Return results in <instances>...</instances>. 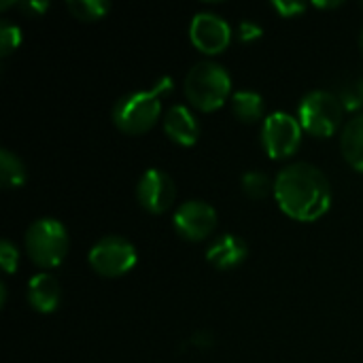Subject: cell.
Wrapping results in <instances>:
<instances>
[{"label": "cell", "mask_w": 363, "mask_h": 363, "mask_svg": "<svg viewBox=\"0 0 363 363\" xmlns=\"http://www.w3.org/2000/svg\"><path fill=\"white\" fill-rule=\"evenodd\" d=\"M274 198L285 215L296 221H315L332 204L330 179L315 164L296 162L279 170L274 179Z\"/></svg>", "instance_id": "1"}, {"label": "cell", "mask_w": 363, "mask_h": 363, "mask_svg": "<svg viewBox=\"0 0 363 363\" xmlns=\"http://www.w3.org/2000/svg\"><path fill=\"white\" fill-rule=\"evenodd\" d=\"M172 91V79L164 77L151 89L130 91L113 106V121L125 134H143L153 128L162 115V96Z\"/></svg>", "instance_id": "2"}, {"label": "cell", "mask_w": 363, "mask_h": 363, "mask_svg": "<svg viewBox=\"0 0 363 363\" xmlns=\"http://www.w3.org/2000/svg\"><path fill=\"white\" fill-rule=\"evenodd\" d=\"M232 91L230 72L211 60L198 62L189 68L185 77V96L200 111L219 108Z\"/></svg>", "instance_id": "3"}, {"label": "cell", "mask_w": 363, "mask_h": 363, "mask_svg": "<svg viewBox=\"0 0 363 363\" xmlns=\"http://www.w3.org/2000/svg\"><path fill=\"white\" fill-rule=\"evenodd\" d=\"M26 251L40 268H55L68 253V232L53 217L36 219L26 230Z\"/></svg>", "instance_id": "4"}, {"label": "cell", "mask_w": 363, "mask_h": 363, "mask_svg": "<svg viewBox=\"0 0 363 363\" xmlns=\"http://www.w3.org/2000/svg\"><path fill=\"white\" fill-rule=\"evenodd\" d=\"M300 123L313 136H332L342 121V100L328 89H313L300 102Z\"/></svg>", "instance_id": "5"}, {"label": "cell", "mask_w": 363, "mask_h": 363, "mask_svg": "<svg viewBox=\"0 0 363 363\" xmlns=\"http://www.w3.org/2000/svg\"><path fill=\"white\" fill-rule=\"evenodd\" d=\"M302 123L285 111H274L264 119L262 145L272 160L294 155L302 143Z\"/></svg>", "instance_id": "6"}, {"label": "cell", "mask_w": 363, "mask_h": 363, "mask_svg": "<svg viewBox=\"0 0 363 363\" xmlns=\"http://www.w3.org/2000/svg\"><path fill=\"white\" fill-rule=\"evenodd\" d=\"M89 266L102 277H121L138 259L136 247L123 236H104L89 249Z\"/></svg>", "instance_id": "7"}, {"label": "cell", "mask_w": 363, "mask_h": 363, "mask_svg": "<svg viewBox=\"0 0 363 363\" xmlns=\"http://www.w3.org/2000/svg\"><path fill=\"white\" fill-rule=\"evenodd\" d=\"M172 225L179 236L198 242V240L208 238L213 230L217 228V213L208 202L189 200L174 211Z\"/></svg>", "instance_id": "8"}, {"label": "cell", "mask_w": 363, "mask_h": 363, "mask_svg": "<svg viewBox=\"0 0 363 363\" xmlns=\"http://www.w3.org/2000/svg\"><path fill=\"white\" fill-rule=\"evenodd\" d=\"M136 196L145 211H149L153 215H162L172 206L177 187H174V181L170 179V174H166L160 168H149L138 179Z\"/></svg>", "instance_id": "9"}, {"label": "cell", "mask_w": 363, "mask_h": 363, "mask_svg": "<svg viewBox=\"0 0 363 363\" xmlns=\"http://www.w3.org/2000/svg\"><path fill=\"white\" fill-rule=\"evenodd\" d=\"M189 38L204 53H219L230 45L232 28L221 15L204 11L194 15L189 23Z\"/></svg>", "instance_id": "10"}, {"label": "cell", "mask_w": 363, "mask_h": 363, "mask_svg": "<svg viewBox=\"0 0 363 363\" xmlns=\"http://www.w3.org/2000/svg\"><path fill=\"white\" fill-rule=\"evenodd\" d=\"M247 253H249V249L242 238H238L234 234H223L208 245L206 259L217 270H232L247 259Z\"/></svg>", "instance_id": "11"}, {"label": "cell", "mask_w": 363, "mask_h": 363, "mask_svg": "<svg viewBox=\"0 0 363 363\" xmlns=\"http://www.w3.org/2000/svg\"><path fill=\"white\" fill-rule=\"evenodd\" d=\"M164 130H166V134L174 143L185 145V147L194 145L198 140V136H200V123H198V119L183 104H174V106H170L166 111V115H164Z\"/></svg>", "instance_id": "12"}, {"label": "cell", "mask_w": 363, "mask_h": 363, "mask_svg": "<svg viewBox=\"0 0 363 363\" xmlns=\"http://www.w3.org/2000/svg\"><path fill=\"white\" fill-rule=\"evenodd\" d=\"M60 283L55 277L40 272L28 281V302L38 313H53L60 306Z\"/></svg>", "instance_id": "13"}, {"label": "cell", "mask_w": 363, "mask_h": 363, "mask_svg": "<svg viewBox=\"0 0 363 363\" xmlns=\"http://www.w3.org/2000/svg\"><path fill=\"white\" fill-rule=\"evenodd\" d=\"M340 149L345 160L363 172V115H357L347 121L342 136H340Z\"/></svg>", "instance_id": "14"}, {"label": "cell", "mask_w": 363, "mask_h": 363, "mask_svg": "<svg viewBox=\"0 0 363 363\" xmlns=\"http://www.w3.org/2000/svg\"><path fill=\"white\" fill-rule=\"evenodd\" d=\"M232 111L245 123L259 121L264 117V98L257 91L238 89L232 94Z\"/></svg>", "instance_id": "15"}, {"label": "cell", "mask_w": 363, "mask_h": 363, "mask_svg": "<svg viewBox=\"0 0 363 363\" xmlns=\"http://www.w3.org/2000/svg\"><path fill=\"white\" fill-rule=\"evenodd\" d=\"M28 179L23 162L9 149H0V181L6 189L21 187Z\"/></svg>", "instance_id": "16"}, {"label": "cell", "mask_w": 363, "mask_h": 363, "mask_svg": "<svg viewBox=\"0 0 363 363\" xmlns=\"http://www.w3.org/2000/svg\"><path fill=\"white\" fill-rule=\"evenodd\" d=\"M66 9L83 21H96L102 19L111 11L108 0H66Z\"/></svg>", "instance_id": "17"}, {"label": "cell", "mask_w": 363, "mask_h": 363, "mask_svg": "<svg viewBox=\"0 0 363 363\" xmlns=\"http://www.w3.org/2000/svg\"><path fill=\"white\" fill-rule=\"evenodd\" d=\"M242 189L253 200H264L270 191H274V185L270 177L262 170H249L242 174Z\"/></svg>", "instance_id": "18"}, {"label": "cell", "mask_w": 363, "mask_h": 363, "mask_svg": "<svg viewBox=\"0 0 363 363\" xmlns=\"http://www.w3.org/2000/svg\"><path fill=\"white\" fill-rule=\"evenodd\" d=\"M21 43V30L17 23L13 21H2L0 23V55L6 57L9 53H13Z\"/></svg>", "instance_id": "19"}, {"label": "cell", "mask_w": 363, "mask_h": 363, "mask_svg": "<svg viewBox=\"0 0 363 363\" xmlns=\"http://www.w3.org/2000/svg\"><path fill=\"white\" fill-rule=\"evenodd\" d=\"M0 266L6 274H13L19 266V251L9 238L0 242Z\"/></svg>", "instance_id": "20"}, {"label": "cell", "mask_w": 363, "mask_h": 363, "mask_svg": "<svg viewBox=\"0 0 363 363\" xmlns=\"http://www.w3.org/2000/svg\"><path fill=\"white\" fill-rule=\"evenodd\" d=\"M272 6L281 13V17H294L300 15L302 11H306V2H298V0H274Z\"/></svg>", "instance_id": "21"}, {"label": "cell", "mask_w": 363, "mask_h": 363, "mask_svg": "<svg viewBox=\"0 0 363 363\" xmlns=\"http://www.w3.org/2000/svg\"><path fill=\"white\" fill-rule=\"evenodd\" d=\"M264 34V30H262V26L259 23H255V21H251V19H245V21H240V26H238V36H240V40H255V38H259Z\"/></svg>", "instance_id": "22"}, {"label": "cell", "mask_w": 363, "mask_h": 363, "mask_svg": "<svg viewBox=\"0 0 363 363\" xmlns=\"http://www.w3.org/2000/svg\"><path fill=\"white\" fill-rule=\"evenodd\" d=\"M28 15H43L47 9H49V2H45V0H26V2H21L19 4Z\"/></svg>", "instance_id": "23"}, {"label": "cell", "mask_w": 363, "mask_h": 363, "mask_svg": "<svg viewBox=\"0 0 363 363\" xmlns=\"http://www.w3.org/2000/svg\"><path fill=\"white\" fill-rule=\"evenodd\" d=\"M191 340H194V345H198V347H211V345H213V336H211L208 332H198Z\"/></svg>", "instance_id": "24"}, {"label": "cell", "mask_w": 363, "mask_h": 363, "mask_svg": "<svg viewBox=\"0 0 363 363\" xmlns=\"http://www.w3.org/2000/svg\"><path fill=\"white\" fill-rule=\"evenodd\" d=\"M342 2H338V0H334V2H321V0H315V6H319V9H334V6H340Z\"/></svg>", "instance_id": "25"}, {"label": "cell", "mask_w": 363, "mask_h": 363, "mask_svg": "<svg viewBox=\"0 0 363 363\" xmlns=\"http://www.w3.org/2000/svg\"><path fill=\"white\" fill-rule=\"evenodd\" d=\"M0 304H2V306L6 304V287H4V283L0 285Z\"/></svg>", "instance_id": "26"}, {"label": "cell", "mask_w": 363, "mask_h": 363, "mask_svg": "<svg viewBox=\"0 0 363 363\" xmlns=\"http://www.w3.org/2000/svg\"><path fill=\"white\" fill-rule=\"evenodd\" d=\"M357 89H359V94H362V96H363V79H362V81H359V85H357Z\"/></svg>", "instance_id": "27"}, {"label": "cell", "mask_w": 363, "mask_h": 363, "mask_svg": "<svg viewBox=\"0 0 363 363\" xmlns=\"http://www.w3.org/2000/svg\"><path fill=\"white\" fill-rule=\"evenodd\" d=\"M359 47H362V51H363V30H362V36H359Z\"/></svg>", "instance_id": "28"}]
</instances>
